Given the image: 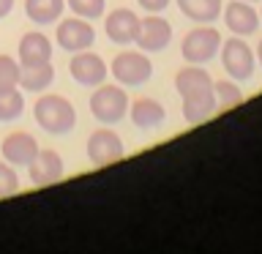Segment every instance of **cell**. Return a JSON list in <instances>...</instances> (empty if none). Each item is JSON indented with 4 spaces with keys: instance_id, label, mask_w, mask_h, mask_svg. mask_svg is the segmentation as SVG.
Masks as SVG:
<instances>
[{
    "instance_id": "1",
    "label": "cell",
    "mask_w": 262,
    "mask_h": 254,
    "mask_svg": "<svg viewBox=\"0 0 262 254\" xmlns=\"http://www.w3.org/2000/svg\"><path fill=\"white\" fill-rule=\"evenodd\" d=\"M33 118L47 134H55V137H63L77 126V110L74 104L69 101L66 96H57V93H44L33 107Z\"/></svg>"
},
{
    "instance_id": "2",
    "label": "cell",
    "mask_w": 262,
    "mask_h": 254,
    "mask_svg": "<svg viewBox=\"0 0 262 254\" xmlns=\"http://www.w3.org/2000/svg\"><path fill=\"white\" fill-rule=\"evenodd\" d=\"M90 112L98 123L112 126L120 123L128 115V96L120 85H98L96 93L90 96Z\"/></svg>"
},
{
    "instance_id": "3",
    "label": "cell",
    "mask_w": 262,
    "mask_h": 254,
    "mask_svg": "<svg viewBox=\"0 0 262 254\" xmlns=\"http://www.w3.org/2000/svg\"><path fill=\"white\" fill-rule=\"evenodd\" d=\"M112 77L126 88H139L153 77V63L145 52H118L110 66Z\"/></svg>"
},
{
    "instance_id": "4",
    "label": "cell",
    "mask_w": 262,
    "mask_h": 254,
    "mask_svg": "<svg viewBox=\"0 0 262 254\" xmlns=\"http://www.w3.org/2000/svg\"><path fill=\"white\" fill-rule=\"evenodd\" d=\"M221 49V36L216 28H194L186 33L183 44H180V52H183L186 63L191 66H202L213 60Z\"/></svg>"
},
{
    "instance_id": "5",
    "label": "cell",
    "mask_w": 262,
    "mask_h": 254,
    "mask_svg": "<svg viewBox=\"0 0 262 254\" xmlns=\"http://www.w3.org/2000/svg\"><path fill=\"white\" fill-rule=\"evenodd\" d=\"M221 63H224V71L235 82H246V79H251V74H254L257 55L251 52V47L246 44L241 36H235L229 41H221Z\"/></svg>"
},
{
    "instance_id": "6",
    "label": "cell",
    "mask_w": 262,
    "mask_h": 254,
    "mask_svg": "<svg viewBox=\"0 0 262 254\" xmlns=\"http://www.w3.org/2000/svg\"><path fill=\"white\" fill-rule=\"evenodd\" d=\"M69 71H71L74 82H79L82 88H98V85H104L106 74H110L106 60H104L101 55L90 52V49L74 52V60L69 66Z\"/></svg>"
},
{
    "instance_id": "7",
    "label": "cell",
    "mask_w": 262,
    "mask_h": 254,
    "mask_svg": "<svg viewBox=\"0 0 262 254\" xmlns=\"http://www.w3.org/2000/svg\"><path fill=\"white\" fill-rule=\"evenodd\" d=\"M126 147H123V139L115 134L110 126L93 131L88 137V159L96 164V167H104V164H115L123 159Z\"/></svg>"
},
{
    "instance_id": "8",
    "label": "cell",
    "mask_w": 262,
    "mask_h": 254,
    "mask_svg": "<svg viewBox=\"0 0 262 254\" xmlns=\"http://www.w3.org/2000/svg\"><path fill=\"white\" fill-rule=\"evenodd\" d=\"M96 41V30L90 28V19H82V16H71V19H63L57 25V44L66 52H82V49H90Z\"/></svg>"
},
{
    "instance_id": "9",
    "label": "cell",
    "mask_w": 262,
    "mask_h": 254,
    "mask_svg": "<svg viewBox=\"0 0 262 254\" xmlns=\"http://www.w3.org/2000/svg\"><path fill=\"white\" fill-rule=\"evenodd\" d=\"M139 25H142V19L131 11V8H115V11H110V16H106L104 22V30H106V38L112 41V44H134L137 36H139Z\"/></svg>"
},
{
    "instance_id": "10",
    "label": "cell",
    "mask_w": 262,
    "mask_h": 254,
    "mask_svg": "<svg viewBox=\"0 0 262 254\" xmlns=\"http://www.w3.org/2000/svg\"><path fill=\"white\" fill-rule=\"evenodd\" d=\"M38 142L36 137L28 134V131H14V134H8L3 139V145H0V153H3V159L11 164V167H28V164L38 156Z\"/></svg>"
},
{
    "instance_id": "11",
    "label": "cell",
    "mask_w": 262,
    "mask_h": 254,
    "mask_svg": "<svg viewBox=\"0 0 262 254\" xmlns=\"http://www.w3.org/2000/svg\"><path fill=\"white\" fill-rule=\"evenodd\" d=\"M169 41H172V25L164 16L150 14L147 19H142L139 36H137L139 49H145V52H161V49L169 47Z\"/></svg>"
},
{
    "instance_id": "12",
    "label": "cell",
    "mask_w": 262,
    "mask_h": 254,
    "mask_svg": "<svg viewBox=\"0 0 262 254\" xmlns=\"http://www.w3.org/2000/svg\"><path fill=\"white\" fill-rule=\"evenodd\" d=\"M28 172H30V180L36 186H49V183L63 178L66 164H63L57 151H38V156L28 164Z\"/></svg>"
},
{
    "instance_id": "13",
    "label": "cell",
    "mask_w": 262,
    "mask_h": 254,
    "mask_svg": "<svg viewBox=\"0 0 262 254\" xmlns=\"http://www.w3.org/2000/svg\"><path fill=\"white\" fill-rule=\"evenodd\" d=\"M224 22L235 36H251L259 28V14L249 6V0H232L224 8Z\"/></svg>"
},
{
    "instance_id": "14",
    "label": "cell",
    "mask_w": 262,
    "mask_h": 254,
    "mask_svg": "<svg viewBox=\"0 0 262 254\" xmlns=\"http://www.w3.org/2000/svg\"><path fill=\"white\" fill-rule=\"evenodd\" d=\"M52 63V41L44 33L30 30L19 38V66H44Z\"/></svg>"
},
{
    "instance_id": "15",
    "label": "cell",
    "mask_w": 262,
    "mask_h": 254,
    "mask_svg": "<svg viewBox=\"0 0 262 254\" xmlns=\"http://www.w3.org/2000/svg\"><path fill=\"white\" fill-rule=\"evenodd\" d=\"M216 112V96H213V88L196 90V93L183 96V118L186 123H202L208 120L210 115Z\"/></svg>"
},
{
    "instance_id": "16",
    "label": "cell",
    "mask_w": 262,
    "mask_h": 254,
    "mask_svg": "<svg viewBox=\"0 0 262 254\" xmlns=\"http://www.w3.org/2000/svg\"><path fill=\"white\" fill-rule=\"evenodd\" d=\"M164 107L156 101V98H137L131 104V123L137 129H156L164 123Z\"/></svg>"
},
{
    "instance_id": "17",
    "label": "cell",
    "mask_w": 262,
    "mask_h": 254,
    "mask_svg": "<svg viewBox=\"0 0 262 254\" xmlns=\"http://www.w3.org/2000/svg\"><path fill=\"white\" fill-rule=\"evenodd\" d=\"M52 82H55L52 63H44V66H22V71H19V85H22V90H28V93H44Z\"/></svg>"
},
{
    "instance_id": "18",
    "label": "cell",
    "mask_w": 262,
    "mask_h": 254,
    "mask_svg": "<svg viewBox=\"0 0 262 254\" xmlns=\"http://www.w3.org/2000/svg\"><path fill=\"white\" fill-rule=\"evenodd\" d=\"M66 8V0H25V14L30 16L33 25H52L60 19Z\"/></svg>"
},
{
    "instance_id": "19",
    "label": "cell",
    "mask_w": 262,
    "mask_h": 254,
    "mask_svg": "<svg viewBox=\"0 0 262 254\" xmlns=\"http://www.w3.org/2000/svg\"><path fill=\"white\" fill-rule=\"evenodd\" d=\"M205 88H213V79H210V74L205 71V69L188 63L186 69L178 71V77H175V90H178L180 96L196 93V90H205Z\"/></svg>"
},
{
    "instance_id": "20",
    "label": "cell",
    "mask_w": 262,
    "mask_h": 254,
    "mask_svg": "<svg viewBox=\"0 0 262 254\" xmlns=\"http://www.w3.org/2000/svg\"><path fill=\"white\" fill-rule=\"evenodd\" d=\"M221 0H178V8L191 22H213L221 14Z\"/></svg>"
},
{
    "instance_id": "21",
    "label": "cell",
    "mask_w": 262,
    "mask_h": 254,
    "mask_svg": "<svg viewBox=\"0 0 262 254\" xmlns=\"http://www.w3.org/2000/svg\"><path fill=\"white\" fill-rule=\"evenodd\" d=\"M25 112V96L19 88L0 90V123H11Z\"/></svg>"
},
{
    "instance_id": "22",
    "label": "cell",
    "mask_w": 262,
    "mask_h": 254,
    "mask_svg": "<svg viewBox=\"0 0 262 254\" xmlns=\"http://www.w3.org/2000/svg\"><path fill=\"white\" fill-rule=\"evenodd\" d=\"M213 96H216V107H221V110H232V107H237L243 101V93H241L235 79L213 82Z\"/></svg>"
},
{
    "instance_id": "23",
    "label": "cell",
    "mask_w": 262,
    "mask_h": 254,
    "mask_svg": "<svg viewBox=\"0 0 262 254\" xmlns=\"http://www.w3.org/2000/svg\"><path fill=\"white\" fill-rule=\"evenodd\" d=\"M19 71H22V66H19L16 57L0 55V90L19 88Z\"/></svg>"
},
{
    "instance_id": "24",
    "label": "cell",
    "mask_w": 262,
    "mask_h": 254,
    "mask_svg": "<svg viewBox=\"0 0 262 254\" xmlns=\"http://www.w3.org/2000/svg\"><path fill=\"white\" fill-rule=\"evenodd\" d=\"M66 3L82 19H98V16H104L106 0H66Z\"/></svg>"
},
{
    "instance_id": "25",
    "label": "cell",
    "mask_w": 262,
    "mask_h": 254,
    "mask_svg": "<svg viewBox=\"0 0 262 254\" xmlns=\"http://www.w3.org/2000/svg\"><path fill=\"white\" fill-rule=\"evenodd\" d=\"M19 192V175L16 167H11L8 161H0V197H11Z\"/></svg>"
},
{
    "instance_id": "26",
    "label": "cell",
    "mask_w": 262,
    "mask_h": 254,
    "mask_svg": "<svg viewBox=\"0 0 262 254\" xmlns=\"http://www.w3.org/2000/svg\"><path fill=\"white\" fill-rule=\"evenodd\" d=\"M139 6L145 8V11H150V14H161L164 8L169 6V0H137Z\"/></svg>"
},
{
    "instance_id": "27",
    "label": "cell",
    "mask_w": 262,
    "mask_h": 254,
    "mask_svg": "<svg viewBox=\"0 0 262 254\" xmlns=\"http://www.w3.org/2000/svg\"><path fill=\"white\" fill-rule=\"evenodd\" d=\"M11 8H14V0H0V19L11 14Z\"/></svg>"
},
{
    "instance_id": "28",
    "label": "cell",
    "mask_w": 262,
    "mask_h": 254,
    "mask_svg": "<svg viewBox=\"0 0 262 254\" xmlns=\"http://www.w3.org/2000/svg\"><path fill=\"white\" fill-rule=\"evenodd\" d=\"M257 60L262 63V38H259V47H257Z\"/></svg>"
},
{
    "instance_id": "29",
    "label": "cell",
    "mask_w": 262,
    "mask_h": 254,
    "mask_svg": "<svg viewBox=\"0 0 262 254\" xmlns=\"http://www.w3.org/2000/svg\"><path fill=\"white\" fill-rule=\"evenodd\" d=\"M249 3H254V0H249Z\"/></svg>"
}]
</instances>
